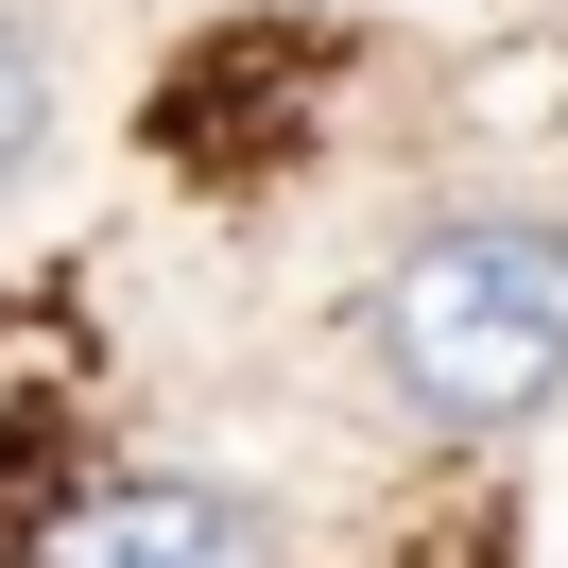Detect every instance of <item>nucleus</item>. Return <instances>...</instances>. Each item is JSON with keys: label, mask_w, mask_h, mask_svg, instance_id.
Returning <instances> with one entry per match:
<instances>
[{"label": "nucleus", "mask_w": 568, "mask_h": 568, "mask_svg": "<svg viewBox=\"0 0 568 568\" xmlns=\"http://www.w3.org/2000/svg\"><path fill=\"white\" fill-rule=\"evenodd\" d=\"M52 155V36H36V0H0V190Z\"/></svg>", "instance_id": "7ed1b4c3"}, {"label": "nucleus", "mask_w": 568, "mask_h": 568, "mask_svg": "<svg viewBox=\"0 0 568 568\" xmlns=\"http://www.w3.org/2000/svg\"><path fill=\"white\" fill-rule=\"evenodd\" d=\"M345 327L414 430H448V448L534 430L568 396V224L551 207H448L362 276Z\"/></svg>", "instance_id": "f257e3e1"}, {"label": "nucleus", "mask_w": 568, "mask_h": 568, "mask_svg": "<svg viewBox=\"0 0 568 568\" xmlns=\"http://www.w3.org/2000/svg\"><path fill=\"white\" fill-rule=\"evenodd\" d=\"M18 568H276V517L207 465H104L18 534Z\"/></svg>", "instance_id": "f03ea898"}]
</instances>
